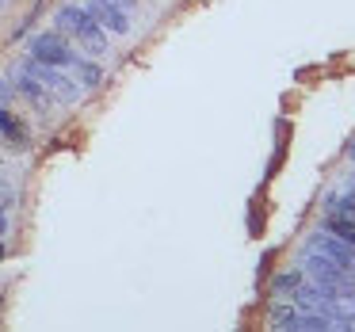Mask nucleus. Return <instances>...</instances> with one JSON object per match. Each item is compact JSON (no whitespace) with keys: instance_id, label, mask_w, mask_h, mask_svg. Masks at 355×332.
Returning a JSON list of instances; mask_svg holds the SVG:
<instances>
[{"instance_id":"nucleus-1","label":"nucleus","mask_w":355,"mask_h":332,"mask_svg":"<svg viewBox=\"0 0 355 332\" xmlns=\"http://www.w3.org/2000/svg\"><path fill=\"white\" fill-rule=\"evenodd\" d=\"M54 24H58L62 35H73L88 54H96V58L107 54V31L88 16V8H80V4H62L58 16H54Z\"/></svg>"},{"instance_id":"nucleus-2","label":"nucleus","mask_w":355,"mask_h":332,"mask_svg":"<svg viewBox=\"0 0 355 332\" xmlns=\"http://www.w3.org/2000/svg\"><path fill=\"white\" fill-rule=\"evenodd\" d=\"M302 271H306V275L313 279V283H321V286H332V290L355 294V271L340 268L336 260H329V256L313 252V248L306 252V263H302Z\"/></svg>"},{"instance_id":"nucleus-3","label":"nucleus","mask_w":355,"mask_h":332,"mask_svg":"<svg viewBox=\"0 0 355 332\" xmlns=\"http://www.w3.org/2000/svg\"><path fill=\"white\" fill-rule=\"evenodd\" d=\"M271 324H275V329H294V332H324V329H336L329 317L313 313V309H302V306H275V309H271Z\"/></svg>"},{"instance_id":"nucleus-4","label":"nucleus","mask_w":355,"mask_h":332,"mask_svg":"<svg viewBox=\"0 0 355 332\" xmlns=\"http://www.w3.org/2000/svg\"><path fill=\"white\" fill-rule=\"evenodd\" d=\"M31 77H39L42 85H46V92L50 96H58V100H65V103H73L80 96V85L73 77H65L58 65H42V62H35V58H27V65H24Z\"/></svg>"},{"instance_id":"nucleus-5","label":"nucleus","mask_w":355,"mask_h":332,"mask_svg":"<svg viewBox=\"0 0 355 332\" xmlns=\"http://www.w3.org/2000/svg\"><path fill=\"white\" fill-rule=\"evenodd\" d=\"M31 58L42 65H58V69H69L77 62V54L69 50V42L62 39V31H46L31 42Z\"/></svg>"},{"instance_id":"nucleus-6","label":"nucleus","mask_w":355,"mask_h":332,"mask_svg":"<svg viewBox=\"0 0 355 332\" xmlns=\"http://www.w3.org/2000/svg\"><path fill=\"white\" fill-rule=\"evenodd\" d=\"M85 8H88V16H92L96 24L103 27V31H111V35H130V16H126V8L107 4V0H88Z\"/></svg>"},{"instance_id":"nucleus-7","label":"nucleus","mask_w":355,"mask_h":332,"mask_svg":"<svg viewBox=\"0 0 355 332\" xmlns=\"http://www.w3.org/2000/svg\"><path fill=\"white\" fill-rule=\"evenodd\" d=\"M309 248H313V252H321V256H329V260H336L340 268L355 271V248L344 245L336 233H317V237H309Z\"/></svg>"},{"instance_id":"nucleus-8","label":"nucleus","mask_w":355,"mask_h":332,"mask_svg":"<svg viewBox=\"0 0 355 332\" xmlns=\"http://www.w3.org/2000/svg\"><path fill=\"white\" fill-rule=\"evenodd\" d=\"M16 88H19V92H24L27 100L35 103V107L42 111V115H50V107H54V100H50L46 85H42L39 77H31V73H27V69H19V73H16Z\"/></svg>"},{"instance_id":"nucleus-9","label":"nucleus","mask_w":355,"mask_h":332,"mask_svg":"<svg viewBox=\"0 0 355 332\" xmlns=\"http://www.w3.org/2000/svg\"><path fill=\"white\" fill-rule=\"evenodd\" d=\"M0 130H4V138H8L16 149H24V146H27V130H24V123H16V115H12V111H4V107H0Z\"/></svg>"},{"instance_id":"nucleus-10","label":"nucleus","mask_w":355,"mask_h":332,"mask_svg":"<svg viewBox=\"0 0 355 332\" xmlns=\"http://www.w3.org/2000/svg\"><path fill=\"white\" fill-rule=\"evenodd\" d=\"M329 233H336L340 241H344V245H352L355 248V218H347V214H336V210H332L329 214Z\"/></svg>"},{"instance_id":"nucleus-11","label":"nucleus","mask_w":355,"mask_h":332,"mask_svg":"<svg viewBox=\"0 0 355 332\" xmlns=\"http://www.w3.org/2000/svg\"><path fill=\"white\" fill-rule=\"evenodd\" d=\"M69 69L77 73V80H80V85H85V88H96V85H100V80H103V69H100V65H96V62H88V58H77V62H73Z\"/></svg>"},{"instance_id":"nucleus-12","label":"nucleus","mask_w":355,"mask_h":332,"mask_svg":"<svg viewBox=\"0 0 355 332\" xmlns=\"http://www.w3.org/2000/svg\"><path fill=\"white\" fill-rule=\"evenodd\" d=\"M306 279V271H286V275H279L275 279V294H286V290H294V286Z\"/></svg>"},{"instance_id":"nucleus-13","label":"nucleus","mask_w":355,"mask_h":332,"mask_svg":"<svg viewBox=\"0 0 355 332\" xmlns=\"http://www.w3.org/2000/svg\"><path fill=\"white\" fill-rule=\"evenodd\" d=\"M8 100H12V88L4 85V80H0V107H4V103H8Z\"/></svg>"},{"instance_id":"nucleus-14","label":"nucleus","mask_w":355,"mask_h":332,"mask_svg":"<svg viewBox=\"0 0 355 332\" xmlns=\"http://www.w3.org/2000/svg\"><path fill=\"white\" fill-rule=\"evenodd\" d=\"M107 4H119V8H126V12H130L134 4H138V0H107Z\"/></svg>"},{"instance_id":"nucleus-15","label":"nucleus","mask_w":355,"mask_h":332,"mask_svg":"<svg viewBox=\"0 0 355 332\" xmlns=\"http://www.w3.org/2000/svg\"><path fill=\"white\" fill-rule=\"evenodd\" d=\"M4 229H8V214H4V207H0V237H4Z\"/></svg>"},{"instance_id":"nucleus-16","label":"nucleus","mask_w":355,"mask_h":332,"mask_svg":"<svg viewBox=\"0 0 355 332\" xmlns=\"http://www.w3.org/2000/svg\"><path fill=\"white\" fill-rule=\"evenodd\" d=\"M347 157H352V161H355V141H352V149H347Z\"/></svg>"},{"instance_id":"nucleus-17","label":"nucleus","mask_w":355,"mask_h":332,"mask_svg":"<svg viewBox=\"0 0 355 332\" xmlns=\"http://www.w3.org/2000/svg\"><path fill=\"white\" fill-rule=\"evenodd\" d=\"M0 260H4V245H0Z\"/></svg>"}]
</instances>
